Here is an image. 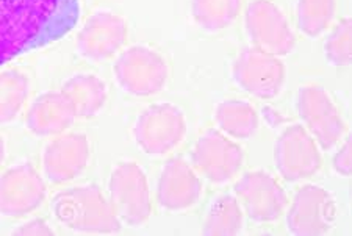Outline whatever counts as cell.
Instances as JSON below:
<instances>
[{"instance_id":"cell-24","label":"cell","mask_w":352,"mask_h":236,"mask_svg":"<svg viewBox=\"0 0 352 236\" xmlns=\"http://www.w3.org/2000/svg\"><path fill=\"white\" fill-rule=\"evenodd\" d=\"M352 24L349 18L340 19L332 27L324 41V57L333 67H349L352 58Z\"/></svg>"},{"instance_id":"cell-26","label":"cell","mask_w":352,"mask_h":236,"mask_svg":"<svg viewBox=\"0 0 352 236\" xmlns=\"http://www.w3.org/2000/svg\"><path fill=\"white\" fill-rule=\"evenodd\" d=\"M351 138H346V141L340 145L338 150L332 156V169L342 177L351 176Z\"/></svg>"},{"instance_id":"cell-19","label":"cell","mask_w":352,"mask_h":236,"mask_svg":"<svg viewBox=\"0 0 352 236\" xmlns=\"http://www.w3.org/2000/svg\"><path fill=\"white\" fill-rule=\"evenodd\" d=\"M217 128L232 139H249L258 128V115L254 106L241 99H226L213 111Z\"/></svg>"},{"instance_id":"cell-10","label":"cell","mask_w":352,"mask_h":236,"mask_svg":"<svg viewBox=\"0 0 352 236\" xmlns=\"http://www.w3.org/2000/svg\"><path fill=\"white\" fill-rule=\"evenodd\" d=\"M244 216L257 224L274 222L287 210V194L272 174L263 169L244 172L234 187Z\"/></svg>"},{"instance_id":"cell-21","label":"cell","mask_w":352,"mask_h":236,"mask_svg":"<svg viewBox=\"0 0 352 236\" xmlns=\"http://www.w3.org/2000/svg\"><path fill=\"white\" fill-rule=\"evenodd\" d=\"M30 95V78L21 69L0 71V126L18 119Z\"/></svg>"},{"instance_id":"cell-17","label":"cell","mask_w":352,"mask_h":236,"mask_svg":"<svg viewBox=\"0 0 352 236\" xmlns=\"http://www.w3.org/2000/svg\"><path fill=\"white\" fill-rule=\"evenodd\" d=\"M76 119L69 100L60 91H50L38 95L28 106L25 127L38 138H54L69 130Z\"/></svg>"},{"instance_id":"cell-11","label":"cell","mask_w":352,"mask_h":236,"mask_svg":"<svg viewBox=\"0 0 352 236\" xmlns=\"http://www.w3.org/2000/svg\"><path fill=\"white\" fill-rule=\"evenodd\" d=\"M127 21L110 10H98L88 16L76 36L78 57L91 63H104L126 46Z\"/></svg>"},{"instance_id":"cell-12","label":"cell","mask_w":352,"mask_h":236,"mask_svg":"<svg viewBox=\"0 0 352 236\" xmlns=\"http://www.w3.org/2000/svg\"><path fill=\"white\" fill-rule=\"evenodd\" d=\"M272 158L276 171L287 182L314 177L322 166L320 145L300 123L283 128L274 143Z\"/></svg>"},{"instance_id":"cell-6","label":"cell","mask_w":352,"mask_h":236,"mask_svg":"<svg viewBox=\"0 0 352 236\" xmlns=\"http://www.w3.org/2000/svg\"><path fill=\"white\" fill-rule=\"evenodd\" d=\"M296 113L300 126L307 130L321 150L338 148L346 134V123L324 88L302 85L296 94Z\"/></svg>"},{"instance_id":"cell-15","label":"cell","mask_w":352,"mask_h":236,"mask_svg":"<svg viewBox=\"0 0 352 236\" xmlns=\"http://www.w3.org/2000/svg\"><path fill=\"white\" fill-rule=\"evenodd\" d=\"M91 160L89 138L80 132L54 137L41 155L43 177L52 185L72 182L87 171Z\"/></svg>"},{"instance_id":"cell-25","label":"cell","mask_w":352,"mask_h":236,"mask_svg":"<svg viewBox=\"0 0 352 236\" xmlns=\"http://www.w3.org/2000/svg\"><path fill=\"white\" fill-rule=\"evenodd\" d=\"M11 235L14 236H49V235H55V232L47 222L41 217H35V219H28V221L22 222L21 226L16 227Z\"/></svg>"},{"instance_id":"cell-7","label":"cell","mask_w":352,"mask_h":236,"mask_svg":"<svg viewBox=\"0 0 352 236\" xmlns=\"http://www.w3.org/2000/svg\"><path fill=\"white\" fill-rule=\"evenodd\" d=\"M244 27L252 46L274 57H287L296 47V35L285 13L272 0H251Z\"/></svg>"},{"instance_id":"cell-9","label":"cell","mask_w":352,"mask_h":236,"mask_svg":"<svg viewBox=\"0 0 352 236\" xmlns=\"http://www.w3.org/2000/svg\"><path fill=\"white\" fill-rule=\"evenodd\" d=\"M235 85L252 97L271 100L280 94L287 80V67L274 55L249 47L244 49L232 63Z\"/></svg>"},{"instance_id":"cell-27","label":"cell","mask_w":352,"mask_h":236,"mask_svg":"<svg viewBox=\"0 0 352 236\" xmlns=\"http://www.w3.org/2000/svg\"><path fill=\"white\" fill-rule=\"evenodd\" d=\"M7 155H8L7 139H5L3 134H0V166H2L5 160H7Z\"/></svg>"},{"instance_id":"cell-20","label":"cell","mask_w":352,"mask_h":236,"mask_svg":"<svg viewBox=\"0 0 352 236\" xmlns=\"http://www.w3.org/2000/svg\"><path fill=\"white\" fill-rule=\"evenodd\" d=\"M244 213L234 194H219L210 204L202 224L207 236H235L243 232Z\"/></svg>"},{"instance_id":"cell-13","label":"cell","mask_w":352,"mask_h":236,"mask_svg":"<svg viewBox=\"0 0 352 236\" xmlns=\"http://www.w3.org/2000/svg\"><path fill=\"white\" fill-rule=\"evenodd\" d=\"M45 198V180L32 163H18L0 174V216L25 217L35 213Z\"/></svg>"},{"instance_id":"cell-4","label":"cell","mask_w":352,"mask_h":236,"mask_svg":"<svg viewBox=\"0 0 352 236\" xmlns=\"http://www.w3.org/2000/svg\"><path fill=\"white\" fill-rule=\"evenodd\" d=\"M116 85L133 97L162 93L169 80V66L163 55L146 44H132L119 52L113 63Z\"/></svg>"},{"instance_id":"cell-1","label":"cell","mask_w":352,"mask_h":236,"mask_svg":"<svg viewBox=\"0 0 352 236\" xmlns=\"http://www.w3.org/2000/svg\"><path fill=\"white\" fill-rule=\"evenodd\" d=\"M78 0H0V67L76 29Z\"/></svg>"},{"instance_id":"cell-23","label":"cell","mask_w":352,"mask_h":236,"mask_svg":"<svg viewBox=\"0 0 352 236\" xmlns=\"http://www.w3.org/2000/svg\"><path fill=\"white\" fill-rule=\"evenodd\" d=\"M294 14L299 32L316 39L331 29L337 14V0H296Z\"/></svg>"},{"instance_id":"cell-18","label":"cell","mask_w":352,"mask_h":236,"mask_svg":"<svg viewBox=\"0 0 352 236\" xmlns=\"http://www.w3.org/2000/svg\"><path fill=\"white\" fill-rule=\"evenodd\" d=\"M60 93L69 100L77 119L83 121L98 117L109 102V85L104 78L91 72H77L67 77Z\"/></svg>"},{"instance_id":"cell-2","label":"cell","mask_w":352,"mask_h":236,"mask_svg":"<svg viewBox=\"0 0 352 236\" xmlns=\"http://www.w3.org/2000/svg\"><path fill=\"white\" fill-rule=\"evenodd\" d=\"M50 208L56 222L74 232L111 235L122 228L110 199L96 185H77L60 191L54 196Z\"/></svg>"},{"instance_id":"cell-5","label":"cell","mask_w":352,"mask_h":236,"mask_svg":"<svg viewBox=\"0 0 352 236\" xmlns=\"http://www.w3.org/2000/svg\"><path fill=\"white\" fill-rule=\"evenodd\" d=\"M110 204L122 226L141 227L152 215V196L143 167L133 160L118 161L109 178Z\"/></svg>"},{"instance_id":"cell-16","label":"cell","mask_w":352,"mask_h":236,"mask_svg":"<svg viewBox=\"0 0 352 236\" xmlns=\"http://www.w3.org/2000/svg\"><path fill=\"white\" fill-rule=\"evenodd\" d=\"M202 180L184 158L164 163L157 182V200L163 210L184 213L191 210L202 198Z\"/></svg>"},{"instance_id":"cell-14","label":"cell","mask_w":352,"mask_h":236,"mask_svg":"<svg viewBox=\"0 0 352 236\" xmlns=\"http://www.w3.org/2000/svg\"><path fill=\"white\" fill-rule=\"evenodd\" d=\"M337 219L333 196L320 185H304L285 215L287 230L296 236H321L332 230Z\"/></svg>"},{"instance_id":"cell-22","label":"cell","mask_w":352,"mask_h":236,"mask_svg":"<svg viewBox=\"0 0 352 236\" xmlns=\"http://www.w3.org/2000/svg\"><path fill=\"white\" fill-rule=\"evenodd\" d=\"M241 10V0H191V18L199 29L218 33L234 24Z\"/></svg>"},{"instance_id":"cell-8","label":"cell","mask_w":352,"mask_h":236,"mask_svg":"<svg viewBox=\"0 0 352 236\" xmlns=\"http://www.w3.org/2000/svg\"><path fill=\"white\" fill-rule=\"evenodd\" d=\"M243 165V149L218 128H208L199 134L191 150V166L199 177L213 185L234 180Z\"/></svg>"},{"instance_id":"cell-3","label":"cell","mask_w":352,"mask_h":236,"mask_svg":"<svg viewBox=\"0 0 352 236\" xmlns=\"http://www.w3.org/2000/svg\"><path fill=\"white\" fill-rule=\"evenodd\" d=\"M188 122L184 110L173 102L147 105L136 116L132 127L133 141L143 154L163 156L184 143Z\"/></svg>"}]
</instances>
